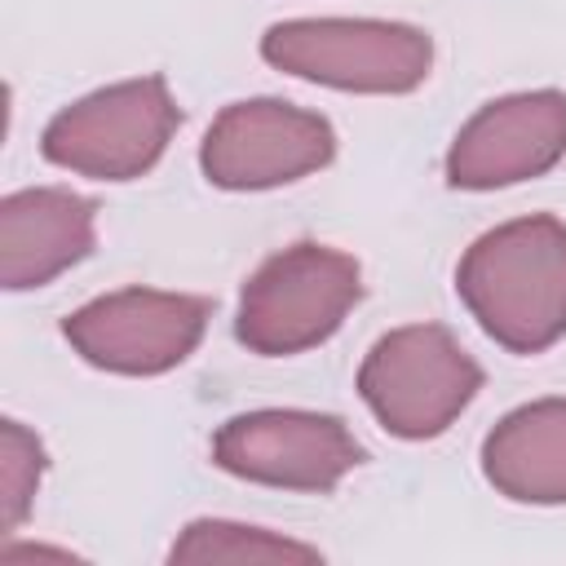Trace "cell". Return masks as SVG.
<instances>
[{"label": "cell", "mask_w": 566, "mask_h": 566, "mask_svg": "<svg viewBox=\"0 0 566 566\" xmlns=\"http://www.w3.org/2000/svg\"><path fill=\"white\" fill-rule=\"evenodd\" d=\"M4 562H35V557H57V562H75L71 548H49V544H9L0 553Z\"/></svg>", "instance_id": "cell-14"}, {"label": "cell", "mask_w": 566, "mask_h": 566, "mask_svg": "<svg viewBox=\"0 0 566 566\" xmlns=\"http://www.w3.org/2000/svg\"><path fill=\"white\" fill-rule=\"evenodd\" d=\"M358 301V261L340 248L301 239L252 270L239 292L234 336L261 358H292L332 340Z\"/></svg>", "instance_id": "cell-2"}, {"label": "cell", "mask_w": 566, "mask_h": 566, "mask_svg": "<svg viewBox=\"0 0 566 566\" xmlns=\"http://www.w3.org/2000/svg\"><path fill=\"white\" fill-rule=\"evenodd\" d=\"M336 159V128L279 97H243L217 111L199 142V168L221 190L292 186Z\"/></svg>", "instance_id": "cell-8"}, {"label": "cell", "mask_w": 566, "mask_h": 566, "mask_svg": "<svg viewBox=\"0 0 566 566\" xmlns=\"http://www.w3.org/2000/svg\"><path fill=\"white\" fill-rule=\"evenodd\" d=\"M482 473L513 504H566V398L513 407L482 438Z\"/></svg>", "instance_id": "cell-11"}, {"label": "cell", "mask_w": 566, "mask_h": 566, "mask_svg": "<svg viewBox=\"0 0 566 566\" xmlns=\"http://www.w3.org/2000/svg\"><path fill=\"white\" fill-rule=\"evenodd\" d=\"M566 159V93L531 88L473 111L447 150L455 190H504L544 177Z\"/></svg>", "instance_id": "cell-9"}, {"label": "cell", "mask_w": 566, "mask_h": 566, "mask_svg": "<svg viewBox=\"0 0 566 566\" xmlns=\"http://www.w3.org/2000/svg\"><path fill=\"white\" fill-rule=\"evenodd\" d=\"M212 464L256 486L323 495L363 464V447L340 416L265 407L230 416L212 433Z\"/></svg>", "instance_id": "cell-7"}, {"label": "cell", "mask_w": 566, "mask_h": 566, "mask_svg": "<svg viewBox=\"0 0 566 566\" xmlns=\"http://www.w3.org/2000/svg\"><path fill=\"white\" fill-rule=\"evenodd\" d=\"M44 478V442L22 424V420H4L0 424V531L13 535L40 491Z\"/></svg>", "instance_id": "cell-13"}, {"label": "cell", "mask_w": 566, "mask_h": 566, "mask_svg": "<svg viewBox=\"0 0 566 566\" xmlns=\"http://www.w3.org/2000/svg\"><path fill=\"white\" fill-rule=\"evenodd\" d=\"M208 318H212L208 296L164 292V287H119L66 314L62 336L97 371L164 376L199 349Z\"/></svg>", "instance_id": "cell-6"}, {"label": "cell", "mask_w": 566, "mask_h": 566, "mask_svg": "<svg viewBox=\"0 0 566 566\" xmlns=\"http://www.w3.org/2000/svg\"><path fill=\"white\" fill-rule=\"evenodd\" d=\"M177 124L168 80L137 75L62 106L40 133V155L93 181H133L164 159Z\"/></svg>", "instance_id": "cell-5"}, {"label": "cell", "mask_w": 566, "mask_h": 566, "mask_svg": "<svg viewBox=\"0 0 566 566\" xmlns=\"http://www.w3.org/2000/svg\"><path fill=\"white\" fill-rule=\"evenodd\" d=\"M469 318L509 354H544L566 336V221L531 212L478 234L455 265Z\"/></svg>", "instance_id": "cell-1"}, {"label": "cell", "mask_w": 566, "mask_h": 566, "mask_svg": "<svg viewBox=\"0 0 566 566\" xmlns=\"http://www.w3.org/2000/svg\"><path fill=\"white\" fill-rule=\"evenodd\" d=\"M261 57L305 84L340 93H416L433 71V40L385 18H287L265 27Z\"/></svg>", "instance_id": "cell-3"}, {"label": "cell", "mask_w": 566, "mask_h": 566, "mask_svg": "<svg viewBox=\"0 0 566 566\" xmlns=\"http://www.w3.org/2000/svg\"><path fill=\"white\" fill-rule=\"evenodd\" d=\"M478 389L482 367L442 323H407L385 332L358 367L367 411L385 433L407 442L447 433Z\"/></svg>", "instance_id": "cell-4"}, {"label": "cell", "mask_w": 566, "mask_h": 566, "mask_svg": "<svg viewBox=\"0 0 566 566\" xmlns=\"http://www.w3.org/2000/svg\"><path fill=\"white\" fill-rule=\"evenodd\" d=\"M168 562L177 566H265V562H323V553L314 544L287 539L279 531L265 526H248V522H230V517H195L168 548Z\"/></svg>", "instance_id": "cell-12"}, {"label": "cell", "mask_w": 566, "mask_h": 566, "mask_svg": "<svg viewBox=\"0 0 566 566\" xmlns=\"http://www.w3.org/2000/svg\"><path fill=\"white\" fill-rule=\"evenodd\" d=\"M97 243V208L66 186H27L0 199V283L31 292L80 265Z\"/></svg>", "instance_id": "cell-10"}]
</instances>
